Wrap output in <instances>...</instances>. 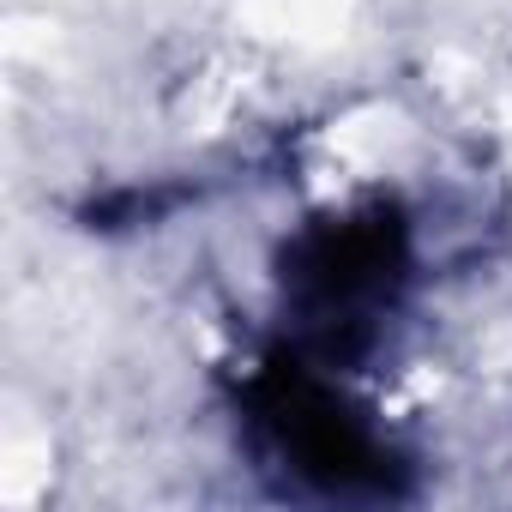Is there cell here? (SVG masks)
I'll use <instances>...</instances> for the list:
<instances>
[{"label": "cell", "instance_id": "obj_1", "mask_svg": "<svg viewBox=\"0 0 512 512\" xmlns=\"http://www.w3.org/2000/svg\"><path fill=\"white\" fill-rule=\"evenodd\" d=\"M266 422H272L284 458L308 482H320L332 494H386L392 488V458L326 386H314L302 374H278L266 392Z\"/></svg>", "mask_w": 512, "mask_h": 512}, {"label": "cell", "instance_id": "obj_2", "mask_svg": "<svg viewBox=\"0 0 512 512\" xmlns=\"http://www.w3.org/2000/svg\"><path fill=\"white\" fill-rule=\"evenodd\" d=\"M392 272H398V235L374 217H350V223H332V229H320L296 247L290 284H296V296L308 302L314 320L356 326L368 308L386 302Z\"/></svg>", "mask_w": 512, "mask_h": 512}]
</instances>
